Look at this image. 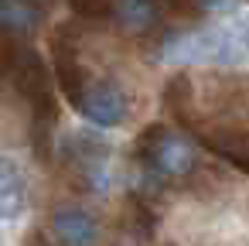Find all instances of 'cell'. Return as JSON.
<instances>
[{
	"instance_id": "cell-1",
	"label": "cell",
	"mask_w": 249,
	"mask_h": 246,
	"mask_svg": "<svg viewBox=\"0 0 249 246\" xmlns=\"http://www.w3.org/2000/svg\"><path fill=\"white\" fill-rule=\"evenodd\" d=\"M171 65H246L249 62V18L198 28L164 45Z\"/></svg>"
},
{
	"instance_id": "cell-2",
	"label": "cell",
	"mask_w": 249,
	"mask_h": 246,
	"mask_svg": "<svg viewBox=\"0 0 249 246\" xmlns=\"http://www.w3.org/2000/svg\"><path fill=\"white\" fill-rule=\"evenodd\" d=\"M133 151H137V161L160 181L188 178L198 168V151L191 147V140L174 133V130H167V127H160V123L147 127L137 137Z\"/></svg>"
},
{
	"instance_id": "cell-3",
	"label": "cell",
	"mask_w": 249,
	"mask_h": 246,
	"mask_svg": "<svg viewBox=\"0 0 249 246\" xmlns=\"http://www.w3.org/2000/svg\"><path fill=\"white\" fill-rule=\"evenodd\" d=\"M75 110L103 130H116L130 120V96L120 82L113 79H89L82 96L75 99Z\"/></svg>"
},
{
	"instance_id": "cell-4",
	"label": "cell",
	"mask_w": 249,
	"mask_h": 246,
	"mask_svg": "<svg viewBox=\"0 0 249 246\" xmlns=\"http://www.w3.org/2000/svg\"><path fill=\"white\" fill-rule=\"evenodd\" d=\"M65 164L79 174L82 188L103 191L109 185V147L96 133H72L62 147Z\"/></svg>"
},
{
	"instance_id": "cell-5",
	"label": "cell",
	"mask_w": 249,
	"mask_h": 246,
	"mask_svg": "<svg viewBox=\"0 0 249 246\" xmlns=\"http://www.w3.org/2000/svg\"><path fill=\"white\" fill-rule=\"evenodd\" d=\"M52 239L55 246H99V219L79 205H65V208H55L52 212Z\"/></svg>"
},
{
	"instance_id": "cell-6",
	"label": "cell",
	"mask_w": 249,
	"mask_h": 246,
	"mask_svg": "<svg viewBox=\"0 0 249 246\" xmlns=\"http://www.w3.org/2000/svg\"><path fill=\"white\" fill-rule=\"evenodd\" d=\"M109 18H116V24L130 35H150L164 21V4L160 0H113Z\"/></svg>"
},
{
	"instance_id": "cell-7",
	"label": "cell",
	"mask_w": 249,
	"mask_h": 246,
	"mask_svg": "<svg viewBox=\"0 0 249 246\" xmlns=\"http://www.w3.org/2000/svg\"><path fill=\"white\" fill-rule=\"evenodd\" d=\"M45 21L41 0H0V28L7 35H31Z\"/></svg>"
},
{
	"instance_id": "cell-8",
	"label": "cell",
	"mask_w": 249,
	"mask_h": 246,
	"mask_svg": "<svg viewBox=\"0 0 249 246\" xmlns=\"http://www.w3.org/2000/svg\"><path fill=\"white\" fill-rule=\"evenodd\" d=\"M24 208H28V181L18 171L4 188H0V219H7V222L11 219H21Z\"/></svg>"
},
{
	"instance_id": "cell-9",
	"label": "cell",
	"mask_w": 249,
	"mask_h": 246,
	"mask_svg": "<svg viewBox=\"0 0 249 246\" xmlns=\"http://www.w3.org/2000/svg\"><path fill=\"white\" fill-rule=\"evenodd\" d=\"M72 7H75L82 18H89V21H103V18H109L113 0H72Z\"/></svg>"
},
{
	"instance_id": "cell-10",
	"label": "cell",
	"mask_w": 249,
	"mask_h": 246,
	"mask_svg": "<svg viewBox=\"0 0 249 246\" xmlns=\"http://www.w3.org/2000/svg\"><path fill=\"white\" fill-rule=\"evenodd\" d=\"M18 171H21V168L14 164V157H7V154H0V188H4V185H7V181H11V178H14Z\"/></svg>"
}]
</instances>
